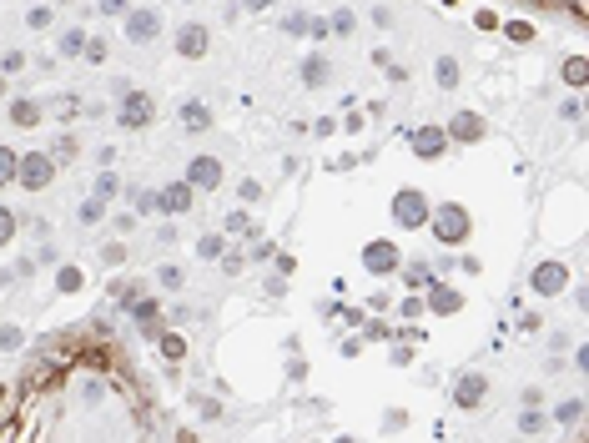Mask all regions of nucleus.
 <instances>
[{
	"instance_id": "f257e3e1",
	"label": "nucleus",
	"mask_w": 589,
	"mask_h": 443,
	"mask_svg": "<svg viewBox=\"0 0 589 443\" xmlns=\"http://www.w3.org/2000/svg\"><path fill=\"white\" fill-rule=\"evenodd\" d=\"M50 177H56V161H50L45 151H31V156L16 161V187H26V192H45Z\"/></svg>"
},
{
	"instance_id": "f03ea898",
	"label": "nucleus",
	"mask_w": 589,
	"mask_h": 443,
	"mask_svg": "<svg viewBox=\"0 0 589 443\" xmlns=\"http://www.w3.org/2000/svg\"><path fill=\"white\" fill-rule=\"evenodd\" d=\"M428 222H434V232H439L444 242H463V237H468V212H463V207H453V202L428 207Z\"/></svg>"
},
{
	"instance_id": "412c9836",
	"label": "nucleus",
	"mask_w": 589,
	"mask_h": 443,
	"mask_svg": "<svg viewBox=\"0 0 589 443\" xmlns=\"http://www.w3.org/2000/svg\"><path fill=\"white\" fill-rule=\"evenodd\" d=\"M116 192H121V182H116L111 172H101V177H96V202H106V197H116Z\"/></svg>"
},
{
	"instance_id": "6e6552de",
	"label": "nucleus",
	"mask_w": 589,
	"mask_h": 443,
	"mask_svg": "<svg viewBox=\"0 0 589 443\" xmlns=\"http://www.w3.org/2000/svg\"><path fill=\"white\" fill-rule=\"evenodd\" d=\"M363 262H368V272H378V277H383V272H398L403 257H398L393 242H368V247H363Z\"/></svg>"
},
{
	"instance_id": "a211bd4d",
	"label": "nucleus",
	"mask_w": 589,
	"mask_h": 443,
	"mask_svg": "<svg viewBox=\"0 0 589 443\" xmlns=\"http://www.w3.org/2000/svg\"><path fill=\"white\" fill-rule=\"evenodd\" d=\"M56 50H61V55H81V50H86V31H76V26H71V31L56 40Z\"/></svg>"
},
{
	"instance_id": "9b49d317",
	"label": "nucleus",
	"mask_w": 589,
	"mask_h": 443,
	"mask_svg": "<svg viewBox=\"0 0 589 443\" xmlns=\"http://www.w3.org/2000/svg\"><path fill=\"white\" fill-rule=\"evenodd\" d=\"M564 283H569V277H564V267H559V262H544L539 272H534V292H539V297H554Z\"/></svg>"
},
{
	"instance_id": "393cba45",
	"label": "nucleus",
	"mask_w": 589,
	"mask_h": 443,
	"mask_svg": "<svg viewBox=\"0 0 589 443\" xmlns=\"http://www.w3.org/2000/svg\"><path fill=\"white\" fill-rule=\"evenodd\" d=\"M81 55H86L91 66H106V40H86V50H81Z\"/></svg>"
},
{
	"instance_id": "bb28decb",
	"label": "nucleus",
	"mask_w": 589,
	"mask_h": 443,
	"mask_svg": "<svg viewBox=\"0 0 589 443\" xmlns=\"http://www.w3.org/2000/svg\"><path fill=\"white\" fill-rule=\"evenodd\" d=\"M227 232H252V217L247 212H227Z\"/></svg>"
},
{
	"instance_id": "9d476101",
	"label": "nucleus",
	"mask_w": 589,
	"mask_h": 443,
	"mask_svg": "<svg viewBox=\"0 0 589 443\" xmlns=\"http://www.w3.org/2000/svg\"><path fill=\"white\" fill-rule=\"evenodd\" d=\"M444 146H448V131H444V126L413 131V151H418V156H444Z\"/></svg>"
},
{
	"instance_id": "6ab92c4d",
	"label": "nucleus",
	"mask_w": 589,
	"mask_h": 443,
	"mask_svg": "<svg viewBox=\"0 0 589 443\" xmlns=\"http://www.w3.org/2000/svg\"><path fill=\"white\" fill-rule=\"evenodd\" d=\"M16 161H21L16 151H6V146H0V187H11V182H16Z\"/></svg>"
},
{
	"instance_id": "20e7f679",
	"label": "nucleus",
	"mask_w": 589,
	"mask_h": 443,
	"mask_svg": "<svg viewBox=\"0 0 589 443\" xmlns=\"http://www.w3.org/2000/svg\"><path fill=\"white\" fill-rule=\"evenodd\" d=\"M393 222H398V227H423V222H428V202H423V192H398L393 197Z\"/></svg>"
},
{
	"instance_id": "0eeeda50",
	"label": "nucleus",
	"mask_w": 589,
	"mask_h": 443,
	"mask_svg": "<svg viewBox=\"0 0 589 443\" xmlns=\"http://www.w3.org/2000/svg\"><path fill=\"white\" fill-rule=\"evenodd\" d=\"M484 398H489V378H484V373H463L458 388H453V403H458V408H478Z\"/></svg>"
},
{
	"instance_id": "4be33fe9",
	"label": "nucleus",
	"mask_w": 589,
	"mask_h": 443,
	"mask_svg": "<svg viewBox=\"0 0 589 443\" xmlns=\"http://www.w3.org/2000/svg\"><path fill=\"white\" fill-rule=\"evenodd\" d=\"M439 86H458V66H453V55H444V61H439Z\"/></svg>"
},
{
	"instance_id": "b1692460",
	"label": "nucleus",
	"mask_w": 589,
	"mask_h": 443,
	"mask_svg": "<svg viewBox=\"0 0 589 443\" xmlns=\"http://www.w3.org/2000/svg\"><path fill=\"white\" fill-rule=\"evenodd\" d=\"M0 66H6V76L26 71V50H6V55H0Z\"/></svg>"
},
{
	"instance_id": "f8f14e48",
	"label": "nucleus",
	"mask_w": 589,
	"mask_h": 443,
	"mask_svg": "<svg viewBox=\"0 0 589 443\" xmlns=\"http://www.w3.org/2000/svg\"><path fill=\"white\" fill-rule=\"evenodd\" d=\"M448 136H458V141H478V136H484V121H478L473 111H458L453 126H448Z\"/></svg>"
},
{
	"instance_id": "2eb2a0df",
	"label": "nucleus",
	"mask_w": 589,
	"mask_h": 443,
	"mask_svg": "<svg viewBox=\"0 0 589 443\" xmlns=\"http://www.w3.org/2000/svg\"><path fill=\"white\" fill-rule=\"evenodd\" d=\"M328 76H333L328 55H307V61H302V81L307 86H328Z\"/></svg>"
},
{
	"instance_id": "f704fd0d",
	"label": "nucleus",
	"mask_w": 589,
	"mask_h": 443,
	"mask_svg": "<svg viewBox=\"0 0 589 443\" xmlns=\"http://www.w3.org/2000/svg\"><path fill=\"white\" fill-rule=\"evenodd\" d=\"M519 428H524V433H539V428H544V413H524Z\"/></svg>"
},
{
	"instance_id": "c85d7f7f",
	"label": "nucleus",
	"mask_w": 589,
	"mask_h": 443,
	"mask_svg": "<svg viewBox=\"0 0 589 443\" xmlns=\"http://www.w3.org/2000/svg\"><path fill=\"white\" fill-rule=\"evenodd\" d=\"M11 237H16V217H11L6 207H0V247H6Z\"/></svg>"
},
{
	"instance_id": "2f4dec72",
	"label": "nucleus",
	"mask_w": 589,
	"mask_h": 443,
	"mask_svg": "<svg viewBox=\"0 0 589 443\" xmlns=\"http://www.w3.org/2000/svg\"><path fill=\"white\" fill-rule=\"evenodd\" d=\"M197 252H202V257H222V237H202Z\"/></svg>"
},
{
	"instance_id": "5701e85b",
	"label": "nucleus",
	"mask_w": 589,
	"mask_h": 443,
	"mask_svg": "<svg viewBox=\"0 0 589 443\" xmlns=\"http://www.w3.org/2000/svg\"><path fill=\"white\" fill-rule=\"evenodd\" d=\"M50 21H56V16H50L45 6H35V11L26 16V26H31V31H50Z\"/></svg>"
},
{
	"instance_id": "1a4fd4ad",
	"label": "nucleus",
	"mask_w": 589,
	"mask_h": 443,
	"mask_svg": "<svg viewBox=\"0 0 589 443\" xmlns=\"http://www.w3.org/2000/svg\"><path fill=\"white\" fill-rule=\"evenodd\" d=\"M177 55H187V61H197V55H207V26L187 21V26L177 31Z\"/></svg>"
},
{
	"instance_id": "7c9ffc66",
	"label": "nucleus",
	"mask_w": 589,
	"mask_h": 443,
	"mask_svg": "<svg viewBox=\"0 0 589 443\" xmlns=\"http://www.w3.org/2000/svg\"><path fill=\"white\" fill-rule=\"evenodd\" d=\"M0 348L16 353V348H21V327H0Z\"/></svg>"
},
{
	"instance_id": "4c0bfd02",
	"label": "nucleus",
	"mask_w": 589,
	"mask_h": 443,
	"mask_svg": "<svg viewBox=\"0 0 589 443\" xmlns=\"http://www.w3.org/2000/svg\"><path fill=\"white\" fill-rule=\"evenodd\" d=\"M0 398H6V393H0Z\"/></svg>"
},
{
	"instance_id": "f3484780",
	"label": "nucleus",
	"mask_w": 589,
	"mask_h": 443,
	"mask_svg": "<svg viewBox=\"0 0 589 443\" xmlns=\"http://www.w3.org/2000/svg\"><path fill=\"white\" fill-rule=\"evenodd\" d=\"M11 121H16V126H35V121H40V106H35L31 96H21V101L11 106Z\"/></svg>"
},
{
	"instance_id": "c756f323",
	"label": "nucleus",
	"mask_w": 589,
	"mask_h": 443,
	"mask_svg": "<svg viewBox=\"0 0 589 443\" xmlns=\"http://www.w3.org/2000/svg\"><path fill=\"white\" fill-rule=\"evenodd\" d=\"M162 353H167V358H182V353H187V343L177 338V332H167V338H162Z\"/></svg>"
},
{
	"instance_id": "473e14b6",
	"label": "nucleus",
	"mask_w": 589,
	"mask_h": 443,
	"mask_svg": "<svg viewBox=\"0 0 589 443\" xmlns=\"http://www.w3.org/2000/svg\"><path fill=\"white\" fill-rule=\"evenodd\" d=\"M328 31H338V35H348V31H353V11H338V16H333V26H328Z\"/></svg>"
},
{
	"instance_id": "4468645a",
	"label": "nucleus",
	"mask_w": 589,
	"mask_h": 443,
	"mask_svg": "<svg viewBox=\"0 0 589 443\" xmlns=\"http://www.w3.org/2000/svg\"><path fill=\"white\" fill-rule=\"evenodd\" d=\"M182 126H187V131H207V126H211V111H207L202 101H182Z\"/></svg>"
},
{
	"instance_id": "aec40b11",
	"label": "nucleus",
	"mask_w": 589,
	"mask_h": 443,
	"mask_svg": "<svg viewBox=\"0 0 589 443\" xmlns=\"http://www.w3.org/2000/svg\"><path fill=\"white\" fill-rule=\"evenodd\" d=\"M76 156H81L76 136H61V141H56V151H50V161H76Z\"/></svg>"
},
{
	"instance_id": "7ed1b4c3",
	"label": "nucleus",
	"mask_w": 589,
	"mask_h": 443,
	"mask_svg": "<svg viewBox=\"0 0 589 443\" xmlns=\"http://www.w3.org/2000/svg\"><path fill=\"white\" fill-rule=\"evenodd\" d=\"M151 116H156V101H151L146 91H126V96H121V111H116V121H121V126L136 131V126H146Z\"/></svg>"
},
{
	"instance_id": "39448f33",
	"label": "nucleus",
	"mask_w": 589,
	"mask_h": 443,
	"mask_svg": "<svg viewBox=\"0 0 589 443\" xmlns=\"http://www.w3.org/2000/svg\"><path fill=\"white\" fill-rule=\"evenodd\" d=\"M162 11H126V35L136 40V45H151L156 35H162Z\"/></svg>"
},
{
	"instance_id": "a878e982",
	"label": "nucleus",
	"mask_w": 589,
	"mask_h": 443,
	"mask_svg": "<svg viewBox=\"0 0 589 443\" xmlns=\"http://www.w3.org/2000/svg\"><path fill=\"white\" fill-rule=\"evenodd\" d=\"M579 408H584V403H579V398H569V403H559V408H554V418H559V423H574V418H579Z\"/></svg>"
},
{
	"instance_id": "72a5a7b5",
	"label": "nucleus",
	"mask_w": 589,
	"mask_h": 443,
	"mask_svg": "<svg viewBox=\"0 0 589 443\" xmlns=\"http://www.w3.org/2000/svg\"><path fill=\"white\" fill-rule=\"evenodd\" d=\"M242 267H247L242 252H222V272H242Z\"/></svg>"
},
{
	"instance_id": "cd10ccee",
	"label": "nucleus",
	"mask_w": 589,
	"mask_h": 443,
	"mask_svg": "<svg viewBox=\"0 0 589 443\" xmlns=\"http://www.w3.org/2000/svg\"><path fill=\"white\" fill-rule=\"evenodd\" d=\"M56 283H61V292H76V288H81V272H76V267H61Z\"/></svg>"
},
{
	"instance_id": "ddd939ff",
	"label": "nucleus",
	"mask_w": 589,
	"mask_h": 443,
	"mask_svg": "<svg viewBox=\"0 0 589 443\" xmlns=\"http://www.w3.org/2000/svg\"><path fill=\"white\" fill-rule=\"evenodd\" d=\"M156 207H162V212H187V207H192V187H187V182L167 187L162 197H156Z\"/></svg>"
},
{
	"instance_id": "c9c22d12",
	"label": "nucleus",
	"mask_w": 589,
	"mask_h": 443,
	"mask_svg": "<svg viewBox=\"0 0 589 443\" xmlns=\"http://www.w3.org/2000/svg\"><path fill=\"white\" fill-rule=\"evenodd\" d=\"M131 6H126V0H101V16H126Z\"/></svg>"
},
{
	"instance_id": "423d86ee",
	"label": "nucleus",
	"mask_w": 589,
	"mask_h": 443,
	"mask_svg": "<svg viewBox=\"0 0 589 443\" xmlns=\"http://www.w3.org/2000/svg\"><path fill=\"white\" fill-rule=\"evenodd\" d=\"M187 187H202V192L222 187V161H217V156H197V161L187 166Z\"/></svg>"
},
{
	"instance_id": "dca6fc26",
	"label": "nucleus",
	"mask_w": 589,
	"mask_h": 443,
	"mask_svg": "<svg viewBox=\"0 0 589 443\" xmlns=\"http://www.w3.org/2000/svg\"><path fill=\"white\" fill-rule=\"evenodd\" d=\"M423 302H428V307H434V312H458V302H463V297H458L453 288H434V292H428Z\"/></svg>"
},
{
	"instance_id": "e433bc0d",
	"label": "nucleus",
	"mask_w": 589,
	"mask_h": 443,
	"mask_svg": "<svg viewBox=\"0 0 589 443\" xmlns=\"http://www.w3.org/2000/svg\"><path fill=\"white\" fill-rule=\"evenodd\" d=\"M262 6H273V0H247V11H262Z\"/></svg>"
}]
</instances>
